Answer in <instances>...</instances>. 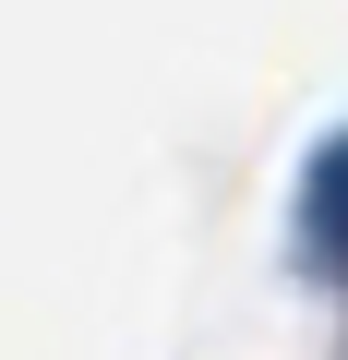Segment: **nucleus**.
Returning a JSON list of instances; mask_svg holds the SVG:
<instances>
[{
  "label": "nucleus",
  "instance_id": "nucleus-1",
  "mask_svg": "<svg viewBox=\"0 0 348 360\" xmlns=\"http://www.w3.org/2000/svg\"><path fill=\"white\" fill-rule=\"evenodd\" d=\"M300 240H312V264H324V276H348V144H324V156H312Z\"/></svg>",
  "mask_w": 348,
  "mask_h": 360
}]
</instances>
